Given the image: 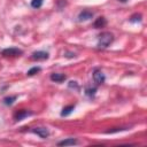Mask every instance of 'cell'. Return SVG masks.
<instances>
[{"instance_id": "1", "label": "cell", "mask_w": 147, "mask_h": 147, "mask_svg": "<svg viewBox=\"0 0 147 147\" xmlns=\"http://www.w3.org/2000/svg\"><path fill=\"white\" fill-rule=\"evenodd\" d=\"M113 41H114V34L113 33H110L108 31L101 32L98 37V47L99 48H107Z\"/></svg>"}, {"instance_id": "2", "label": "cell", "mask_w": 147, "mask_h": 147, "mask_svg": "<svg viewBox=\"0 0 147 147\" xmlns=\"http://www.w3.org/2000/svg\"><path fill=\"white\" fill-rule=\"evenodd\" d=\"M1 54L3 56H10V57H16V56H21L23 54V51L20 49V48H16V47H8V48H5L2 49Z\"/></svg>"}, {"instance_id": "3", "label": "cell", "mask_w": 147, "mask_h": 147, "mask_svg": "<svg viewBox=\"0 0 147 147\" xmlns=\"http://www.w3.org/2000/svg\"><path fill=\"white\" fill-rule=\"evenodd\" d=\"M48 56H49V54L45 51H37L31 54V59L34 61H45L48 59Z\"/></svg>"}, {"instance_id": "4", "label": "cell", "mask_w": 147, "mask_h": 147, "mask_svg": "<svg viewBox=\"0 0 147 147\" xmlns=\"http://www.w3.org/2000/svg\"><path fill=\"white\" fill-rule=\"evenodd\" d=\"M93 79H94V82H95L98 85H101V84L105 83L106 77H105V74H103L101 70L95 69L94 72H93Z\"/></svg>"}, {"instance_id": "5", "label": "cell", "mask_w": 147, "mask_h": 147, "mask_svg": "<svg viewBox=\"0 0 147 147\" xmlns=\"http://www.w3.org/2000/svg\"><path fill=\"white\" fill-rule=\"evenodd\" d=\"M93 11H91V10H87V9H84V10H82L80 13H79V15H78V21L79 22H83V21H88V20H91L92 17H93Z\"/></svg>"}, {"instance_id": "6", "label": "cell", "mask_w": 147, "mask_h": 147, "mask_svg": "<svg viewBox=\"0 0 147 147\" xmlns=\"http://www.w3.org/2000/svg\"><path fill=\"white\" fill-rule=\"evenodd\" d=\"M30 115H32L31 111H29V110H26V109H21V110H18V111L15 113L14 118H15V121L18 122V121H22L23 118H25V117H28V116H30Z\"/></svg>"}, {"instance_id": "7", "label": "cell", "mask_w": 147, "mask_h": 147, "mask_svg": "<svg viewBox=\"0 0 147 147\" xmlns=\"http://www.w3.org/2000/svg\"><path fill=\"white\" fill-rule=\"evenodd\" d=\"M31 131L33 133H36L37 136H39L40 138H42V139H45V138H47L49 136V131L46 127H34Z\"/></svg>"}, {"instance_id": "8", "label": "cell", "mask_w": 147, "mask_h": 147, "mask_svg": "<svg viewBox=\"0 0 147 147\" xmlns=\"http://www.w3.org/2000/svg\"><path fill=\"white\" fill-rule=\"evenodd\" d=\"M67 79V76L64 74H60V72H53L51 75V80L55 82V83H62Z\"/></svg>"}, {"instance_id": "9", "label": "cell", "mask_w": 147, "mask_h": 147, "mask_svg": "<svg viewBox=\"0 0 147 147\" xmlns=\"http://www.w3.org/2000/svg\"><path fill=\"white\" fill-rule=\"evenodd\" d=\"M106 24H107V20L103 17V16H100V17H98L96 20H95V22H94V28L95 29H101V28H103V26H106Z\"/></svg>"}, {"instance_id": "10", "label": "cell", "mask_w": 147, "mask_h": 147, "mask_svg": "<svg viewBox=\"0 0 147 147\" xmlns=\"http://www.w3.org/2000/svg\"><path fill=\"white\" fill-rule=\"evenodd\" d=\"M77 144H78V141H77L76 139H74V138H68V139H64V140L60 141L57 145H59V146H74V145H77Z\"/></svg>"}, {"instance_id": "11", "label": "cell", "mask_w": 147, "mask_h": 147, "mask_svg": "<svg viewBox=\"0 0 147 147\" xmlns=\"http://www.w3.org/2000/svg\"><path fill=\"white\" fill-rule=\"evenodd\" d=\"M74 109H75V105H70V106L64 107V108L62 109V111H61V116H62V117H65V116L70 115Z\"/></svg>"}, {"instance_id": "12", "label": "cell", "mask_w": 147, "mask_h": 147, "mask_svg": "<svg viewBox=\"0 0 147 147\" xmlns=\"http://www.w3.org/2000/svg\"><path fill=\"white\" fill-rule=\"evenodd\" d=\"M17 99V95H13V96H6L5 99H3V103L5 105H7V106H10V105H13L14 103V101Z\"/></svg>"}, {"instance_id": "13", "label": "cell", "mask_w": 147, "mask_h": 147, "mask_svg": "<svg viewBox=\"0 0 147 147\" xmlns=\"http://www.w3.org/2000/svg\"><path fill=\"white\" fill-rule=\"evenodd\" d=\"M129 21L131 22V23H137V22H140L141 21V15L140 14H138V13H136V14H133L130 18H129Z\"/></svg>"}, {"instance_id": "14", "label": "cell", "mask_w": 147, "mask_h": 147, "mask_svg": "<svg viewBox=\"0 0 147 147\" xmlns=\"http://www.w3.org/2000/svg\"><path fill=\"white\" fill-rule=\"evenodd\" d=\"M40 70H41V68H40V67H32L30 70H28L26 75H28V76H33V75L38 74Z\"/></svg>"}, {"instance_id": "15", "label": "cell", "mask_w": 147, "mask_h": 147, "mask_svg": "<svg viewBox=\"0 0 147 147\" xmlns=\"http://www.w3.org/2000/svg\"><path fill=\"white\" fill-rule=\"evenodd\" d=\"M42 5V0H32L31 1V6L33 8H40Z\"/></svg>"}, {"instance_id": "16", "label": "cell", "mask_w": 147, "mask_h": 147, "mask_svg": "<svg viewBox=\"0 0 147 147\" xmlns=\"http://www.w3.org/2000/svg\"><path fill=\"white\" fill-rule=\"evenodd\" d=\"M95 91H96V88H94V87H92V88H86L85 93H86V95H88V96H94Z\"/></svg>"}, {"instance_id": "17", "label": "cell", "mask_w": 147, "mask_h": 147, "mask_svg": "<svg viewBox=\"0 0 147 147\" xmlns=\"http://www.w3.org/2000/svg\"><path fill=\"white\" fill-rule=\"evenodd\" d=\"M123 130H126V127H115L114 130H108L106 131V133H115V132H118V131H123Z\"/></svg>"}, {"instance_id": "18", "label": "cell", "mask_w": 147, "mask_h": 147, "mask_svg": "<svg viewBox=\"0 0 147 147\" xmlns=\"http://www.w3.org/2000/svg\"><path fill=\"white\" fill-rule=\"evenodd\" d=\"M118 1H121V2H126L127 0H118Z\"/></svg>"}]
</instances>
